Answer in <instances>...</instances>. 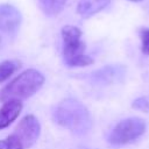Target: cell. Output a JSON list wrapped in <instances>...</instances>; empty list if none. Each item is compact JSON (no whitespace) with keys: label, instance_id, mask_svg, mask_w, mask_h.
Wrapping results in <instances>:
<instances>
[{"label":"cell","instance_id":"3957f363","mask_svg":"<svg viewBox=\"0 0 149 149\" xmlns=\"http://www.w3.org/2000/svg\"><path fill=\"white\" fill-rule=\"evenodd\" d=\"M63 38V56L64 62L70 68L87 66L93 63V59L85 55V43L81 41V30L74 26H64L61 30Z\"/></svg>","mask_w":149,"mask_h":149},{"label":"cell","instance_id":"7c38bea8","mask_svg":"<svg viewBox=\"0 0 149 149\" xmlns=\"http://www.w3.org/2000/svg\"><path fill=\"white\" fill-rule=\"evenodd\" d=\"M0 149H24V148L19 141V139L14 134H10L5 140H0Z\"/></svg>","mask_w":149,"mask_h":149},{"label":"cell","instance_id":"6da1fadb","mask_svg":"<svg viewBox=\"0 0 149 149\" xmlns=\"http://www.w3.org/2000/svg\"><path fill=\"white\" fill-rule=\"evenodd\" d=\"M54 119L59 126L76 134H85L92 127L88 109L74 98L62 100L55 108Z\"/></svg>","mask_w":149,"mask_h":149},{"label":"cell","instance_id":"4fadbf2b","mask_svg":"<svg viewBox=\"0 0 149 149\" xmlns=\"http://www.w3.org/2000/svg\"><path fill=\"white\" fill-rule=\"evenodd\" d=\"M132 107L139 111L149 112V95H143V97L135 99L132 104Z\"/></svg>","mask_w":149,"mask_h":149},{"label":"cell","instance_id":"30bf717a","mask_svg":"<svg viewBox=\"0 0 149 149\" xmlns=\"http://www.w3.org/2000/svg\"><path fill=\"white\" fill-rule=\"evenodd\" d=\"M68 0H38L40 8L48 16L58 15L65 7Z\"/></svg>","mask_w":149,"mask_h":149},{"label":"cell","instance_id":"52a82bcc","mask_svg":"<svg viewBox=\"0 0 149 149\" xmlns=\"http://www.w3.org/2000/svg\"><path fill=\"white\" fill-rule=\"evenodd\" d=\"M126 68L123 65H106L91 74V80L99 85H109L122 81L126 76Z\"/></svg>","mask_w":149,"mask_h":149},{"label":"cell","instance_id":"9c48e42d","mask_svg":"<svg viewBox=\"0 0 149 149\" xmlns=\"http://www.w3.org/2000/svg\"><path fill=\"white\" fill-rule=\"evenodd\" d=\"M111 0H79L77 13L83 17H91L109 5Z\"/></svg>","mask_w":149,"mask_h":149},{"label":"cell","instance_id":"8992f818","mask_svg":"<svg viewBox=\"0 0 149 149\" xmlns=\"http://www.w3.org/2000/svg\"><path fill=\"white\" fill-rule=\"evenodd\" d=\"M21 24L20 10L9 3L0 5V30L8 35H15Z\"/></svg>","mask_w":149,"mask_h":149},{"label":"cell","instance_id":"9a60e30c","mask_svg":"<svg viewBox=\"0 0 149 149\" xmlns=\"http://www.w3.org/2000/svg\"><path fill=\"white\" fill-rule=\"evenodd\" d=\"M129 1H133V2H137V1H142V0H129Z\"/></svg>","mask_w":149,"mask_h":149},{"label":"cell","instance_id":"7a4b0ae2","mask_svg":"<svg viewBox=\"0 0 149 149\" xmlns=\"http://www.w3.org/2000/svg\"><path fill=\"white\" fill-rule=\"evenodd\" d=\"M43 74L35 70L28 69L14 78L8 85H6L0 92V101L6 102L8 100H23L36 93L43 85Z\"/></svg>","mask_w":149,"mask_h":149},{"label":"cell","instance_id":"ba28073f","mask_svg":"<svg viewBox=\"0 0 149 149\" xmlns=\"http://www.w3.org/2000/svg\"><path fill=\"white\" fill-rule=\"evenodd\" d=\"M22 102L20 100H8L0 107V130L8 127L21 113Z\"/></svg>","mask_w":149,"mask_h":149},{"label":"cell","instance_id":"5bb4252c","mask_svg":"<svg viewBox=\"0 0 149 149\" xmlns=\"http://www.w3.org/2000/svg\"><path fill=\"white\" fill-rule=\"evenodd\" d=\"M141 38V50L144 55H149V29L144 28L140 30Z\"/></svg>","mask_w":149,"mask_h":149},{"label":"cell","instance_id":"5b68a950","mask_svg":"<svg viewBox=\"0 0 149 149\" xmlns=\"http://www.w3.org/2000/svg\"><path fill=\"white\" fill-rule=\"evenodd\" d=\"M40 133H41V125L38 120L36 119V116L29 114L26 115L19 122L13 134L19 139V141L26 149V148H30L37 141Z\"/></svg>","mask_w":149,"mask_h":149},{"label":"cell","instance_id":"277c9868","mask_svg":"<svg viewBox=\"0 0 149 149\" xmlns=\"http://www.w3.org/2000/svg\"><path fill=\"white\" fill-rule=\"evenodd\" d=\"M146 122L141 118H128L121 120L112 129L108 142L114 146H123L136 141L146 132Z\"/></svg>","mask_w":149,"mask_h":149},{"label":"cell","instance_id":"8fae6325","mask_svg":"<svg viewBox=\"0 0 149 149\" xmlns=\"http://www.w3.org/2000/svg\"><path fill=\"white\" fill-rule=\"evenodd\" d=\"M21 66V63L16 59H6L0 63V83L7 80L14 72H16Z\"/></svg>","mask_w":149,"mask_h":149}]
</instances>
